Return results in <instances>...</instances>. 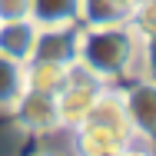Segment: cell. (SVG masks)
I'll list each match as a JSON object with an SVG mask.
<instances>
[{"mask_svg": "<svg viewBox=\"0 0 156 156\" xmlns=\"http://www.w3.org/2000/svg\"><path fill=\"white\" fill-rule=\"evenodd\" d=\"M76 63H83L103 83L133 73L140 66V37L129 23H110V27H80V53Z\"/></svg>", "mask_w": 156, "mask_h": 156, "instance_id": "6da1fadb", "label": "cell"}, {"mask_svg": "<svg viewBox=\"0 0 156 156\" xmlns=\"http://www.w3.org/2000/svg\"><path fill=\"white\" fill-rule=\"evenodd\" d=\"M133 126L123 110V96L103 90L93 103L90 116L80 126H73V150L76 156H113L133 143Z\"/></svg>", "mask_w": 156, "mask_h": 156, "instance_id": "7a4b0ae2", "label": "cell"}, {"mask_svg": "<svg viewBox=\"0 0 156 156\" xmlns=\"http://www.w3.org/2000/svg\"><path fill=\"white\" fill-rule=\"evenodd\" d=\"M106 90V83L90 73L83 63H70L66 66V87H63L60 93H57V113H60V126H80L87 116H90V110H93V103L100 100V93Z\"/></svg>", "mask_w": 156, "mask_h": 156, "instance_id": "3957f363", "label": "cell"}, {"mask_svg": "<svg viewBox=\"0 0 156 156\" xmlns=\"http://www.w3.org/2000/svg\"><path fill=\"white\" fill-rule=\"evenodd\" d=\"M76 53H80V27L76 23H57V27H40L37 30V43H33L30 60L70 66V63H76Z\"/></svg>", "mask_w": 156, "mask_h": 156, "instance_id": "277c9868", "label": "cell"}, {"mask_svg": "<svg viewBox=\"0 0 156 156\" xmlns=\"http://www.w3.org/2000/svg\"><path fill=\"white\" fill-rule=\"evenodd\" d=\"M13 110V120L20 129L27 133H53L60 129V113H57V96L50 93H37V90H23L20 100L10 106Z\"/></svg>", "mask_w": 156, "mask_h": 156, "instance_id": "5b68a950", "label": "cell"}, {"mask_svg": "<svg viewBox=\"0 0 156 156\" xmlns=\"http://www.w3.org/2000/svg\"><path fill=\"white\" fill-rule=\"evenodd\" d=\"M123 96V110L129 116V126L136 136L156 140V80H136Z\"/></svg>", "mask_w": 156, "mask_h": 156, "instance_id": "8992f818", "label": "cell"}, {"mask_svg": "<svg viewBox=\"0 0 156 156\" xmlns=\"http://www.w3.org/2000/svg\"><path fill=\"white\" fill-rule=\"evenodd\" d=\"M37 23L33 20H3L0 23V57L27 63L37 43Z\"/></svg>", "mask_w": 156, "mask_h": 156, "instance_id": "52a82bcc", "label": "cell"}, {"mask_svg": "<svg viewBox=\"0 0 156 156\" xmlns=\"http://www.w3.org/2000/svg\"><path fill=\"white\" fill-rule=\"evenodd\" d=\"M66 87V66L60 63H43V60H27L23 63V90L57 96Z\"/></svg>", "mask_w": 156, "mask_h": 156, "instance_id": "ba28073f", "label": "cell"}, {"mask_svg": "<svg viewBox=\"0 0 156 156\" xmlns=\"http://www.w3.org/2000/svg\"><path fill=\"white\" fill-rule=\"evenodd\" d=\"M30 20L37 27L80 23V0H30Z\"/></svg>", "mask_w": 156, "mask_h": 156, "instance_id": "9c48e42d", "label": "cell"}, {"mask_svg": "<svg viewBox=\"0 0 156 156\" xmlns=\"http://www.w3.org/2000/svg\"><path fill=\"white\" fill-rule=\"evenodd\" d=\"M129 17V7L120 0H80V23L83 27H110L123 23Z\"/></svg>", "mask_w": 156, "mask_h": 156, "instance_id": "30bf717a", "label": "cell"}, {"mask_svg": "<svg viewBox=\"0 0 156 156\" xmlns=\"http://www.w3.org/2000/svg\"><path fill=\"white\" fill-rule=\"evenodd\" d=\"M23 93V63L0 57V110H10Z\"/></svg>", "mask_w": 156, "mask_h": 156, "instance_id": "8fae6325", "label": "cell"}, {"mask_svg": "<svg viewBox=\"0 0 156 156\" xmlns=\"http://www.w3.org/2000/svg\"><path fill=\"white\" fill-rule=\"evenodd\" d=\"M126 23L136 30V37H150V33H156V0H143V3H136V7L129 10Z\"/></svg>", "mask_w": 156, "mask_h": 156, "instance_id": "7c38bea8", "label": "cell"}, {"mask_svg": "<svg viewBox=\"0 0 156 156\" xmlns=\"http://www.w3.org/2000/svg\"><path fill=\"white\" fill-rule=\"evenodd\" d=\"M140 70L146 80H156V33L140 37Z\"/></svg>", "mask_w": 156, "mask_h": 156, "instance_id": "4fadbf2b", "label": "cell"}, {"mask_svg": "<svg viewBox=\"0 0 156 156\" xmlns=\"http://www.w3.org/2000/svg\"><path fill=\"white\" fill-rule=\"evenodd\" d=\"M3 20H30V0H0V23Z\"/></svg>", "mask_w": 156, "mask_h": 156, "instance_id": "5bb4252c", "label": "cell"}, {"mask_svg": "<svg viewBox=\"0 0 156 156\" xmlns=\"http://www.w3.org/2000/svg\"><path fill=\"white\" fill-rule=\"evenodd\" d=\"M113 156H150V153H143V150H129V146H123L120 153H113Z\"/></svg>", "mask_w": 156, "mask_h": 156, "instance_id": "9a60e30c", "label": "cell"}, {"mask_svg": "<svg viewBox=\"0 0 156 156\" xmlns=\"http://www.w3.org/2000/svg\"><path fill=\"white\" fill-rule=\"evenodd\" d=\"M37 156H63V153H60V150H40Z\"/></svg>", "mask_w": 156, "mask_h": 156, "instance_id": "2e32d148", "label": "cell"}, {"mask_svg": "<svg viewBox=\"0 0 156 156\" xmlns=\"http://www.w3.org/2000/svg\"><path fill=\"white\" fill-rule=\"evenodd\" d=\"M120 3H123V7H129V10H133V7H136V3H143V0H120Z\"/></svg>", "mask_w": 156, "mask_h": 156, "instance_id": "e0dca14e", "label": "cell"}]
</instances>
